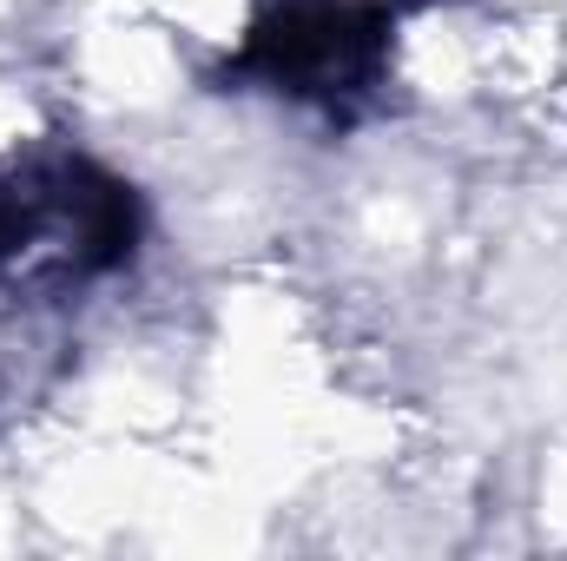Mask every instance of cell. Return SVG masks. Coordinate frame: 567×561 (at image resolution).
<instances>
[{"mask_svg": "<svg viewBox=\"0 0 567 561\" xmlns=\"http://www.w3.org/2000/svg\"><path fill=\"white\" fill-rule=\"evenodd\" d=\"M145 192L73 140L0 152V310H60L126 278L145 252Z\"/></svg>", "mask_w": 567, "mask_h": 561, "instance_id": "1", "label": "cell"}, {"mask_svg": "<svg viewBox=\"0 0 567 561\" xmlns=\"http://www.w3.org/2000/svg\"><path fill=\"white\" fill-rule=\"evenodd\" d=\"M416 7L429 0H251L245 33L205 86L265 93L323 126H363L396 86V47Z\"/></svg>", "mask_w": 567, "mask_h": 561, "instance_id": "2", "label": "cell"}]
</instances>
